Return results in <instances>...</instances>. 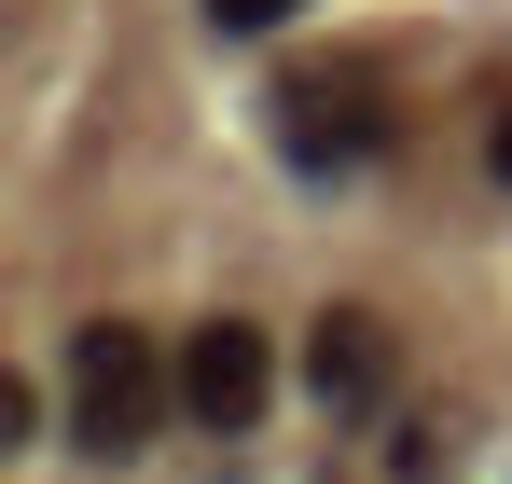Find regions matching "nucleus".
I'll use <instances>...</instances> for the list:
<instances>
[{
	"mask_svg": "<svg viewBox=\"0 0 512 484\" xmlns=\"http://www.w3.org/2000/svg\"><path fill=\"white\" fill-rule=\"evenodd\" d=\"M167 402H180V360H153V332H125V319L70 332V415H84V443H139Z\"/></svg>",
	"mask_w": 512,
	"mask_h": 484,
	"instance_id": "f257e3e1",
	"label": "nucleus"
},
{
	"mask_svg": "<svg viewBox=\"0 0 512 484\" xmlns=\"http://www.w3.org/2000/svg\"><path fill=\"white\" fill-rule=\"evenodd\" d=\"M263 388H277V346H263L250 319H208L194 346H180V415H208V429H250Z\"/></svg>",
	"mask_w": 512,
	"mask_h": 484,
	"instance_id": "f03ea898",
	"label": "nucleus"
},
{
	"mask_svg": "<svg viewBox=\"0 0 512 484\" xmlns=\"http://www.w3.org/2000/svg\"><path fill=\"white\" fill-rule=\"evenodd\" d=\"M305 388L333 415H374L388 388H402V346H388V319L374 305H319V332H305Z\"/></svg>",
	"mask_w": 512,
	"mask_h": 484,
	"instance_id": "7ed1b4c3",
	"label": "nucleus"
},
{
	"mask_svg": "<svg viewBox=\"0 0 512 484\" xmlns=\"http://www.w3.org/2000/svg\"><path fill=\"white\" fill-rule=\"evenodd\" d=\"M277 139H291V166H374L388 153V97L374 83H291L277 97Z\"/></svg>",
	"mask_w": 512,
	"mask_h": 484,
	"instance_id": "20e7f679",
	"label": "nucleus"
},
{
	"mask_svg": "<svg viewBox=\"0 0 512 484\" xmlns=\"http://www.w3.org/2000/svg\"><path fill=\"white\" fill-rule=\"evenodd\" d=\"M305 0H208V28H291Z\"/></svg>",
	"mask_w": 512,
	"mask_h": 484,
	"instance_id": "39448f33",
	"label": "nucleus"
},
{
	"mask_svg": "<svg viewBox=\"0 0 512 484\" xmlns=\"http://www.w3.org/2000/svg\"><path fill=\"white\" fill-rule=\"evenodd\" d=\"M485 166H499V180H512V111H499V125H485Z\"/></svg>",
	"mask_w": 512,
	"mask_h": 484,
	"instance_id": "423d86ee",
	"label": "nucleus"
}]
</instances>
